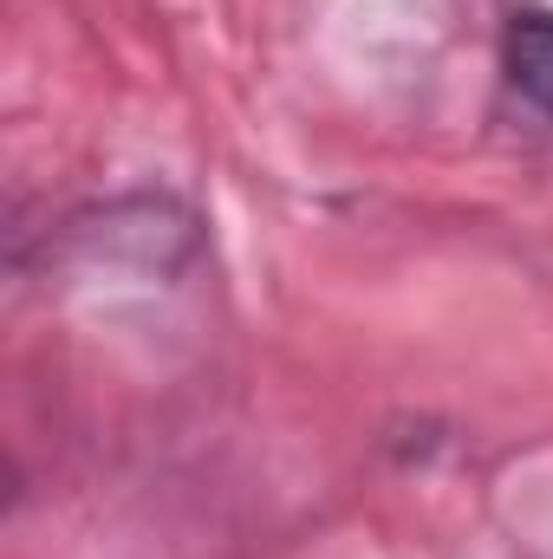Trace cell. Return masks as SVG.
Returning a JSON list of instances; mask_svg holds the SVG:
<instances>
[{
	"mask_svg": "<svg viewBox=\"0 0 553 559\" xmlns=\"http://www.w3.org/2000/svg\"><path fill=\"white\" fill-rule=\"evenodd\" d=\"M502 79L553 124V7H515L502 20Z\"/></svg>",
	"mask_w": 553,
	"mask_h": 559,
	"instance_id": "cell-1",
	"label": "cell"
}]
</instances>
